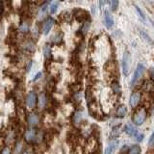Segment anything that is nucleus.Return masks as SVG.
<instances>
[{"label":"nucleus","instance_id":"obj_15","mask_svg":"<svg viewBox=\"0 0 154 154\" xmlns=\"http://www.w3.org/2000/svg\"><path fill=\"white\" fill-rule=\"evenodd\" d=\"M47 9H48V3H45L41 7L40 9V12H38V19H42L46 16V13H47Z\"/></svg>","mask_w":154,"mask_h":154},{"label":"nucleus","instance_id":"obj_5","mask_svg":"<svg viewBox=\"0 0 154 154\" xmlns=\"http://www.w3.org/2000/svg\"><path fill=\"white\" fill-rule=\"evenodd\" d=\"M140 100H141V94L139 91H134L131 94V96H130L129 105L131 106V108H136L140 102Z\"/></svg>","mask_w":154,"mask_h":154},{"label":"nucleus","instance_id":"obj_18","mask_svg":"<svg viewBox=\"0 0 154 154\" xmlns=\"http://www.w3.org/2000/svg\"><path fill=\"white\" fill-rule=\"evenodd\" d=\"M140 153H141V147L139 146H136V144L130 147L127 152V154H140Z\"/></svg>","mask_w":154,"mask_h":154},{"label":"nucleus","instance_id":"obj_7","mask_svg":"<svg viewBox=\"0 0 154 154\" xmlns=\"http://www.w3.org/2000/svg\"><path fill=\"white\" fill-rule=\"evenodd\" d=\"M97 146V143L94 138H90L88 141H87V146H86V150L89 153H93L94 151V149Z\"/></svg>","mask_w":154,"mask_h":154},{"label":"nucleus","instance_id":"obj_6","mask_svg":"<svg viewBox=\"0 0 154 154\" xmlns=\"http://www.w3.org/2000/svg\"><path fill=\"white\" fill-rule=\"evenodd\" d=\"M118 144H119V141H118V140H113V141H111L108 143V146H106L104 154H113L114 151L116 150V148H117Z\"/></svg>","mask_w":154,"mask_h":154},{"label":"nucleus","instance_id":"obj_1","mask_svg":"<svg viewBox=\"0 0 154 154\" xmlns=\"http://www.w3.org/2000/svg\"><path fill=\"white\" fill-rule=\"evenodd\" d=\"M146 117H147V112L146 108L143 107L138 108V110L134 113L133 122L136 125H142L144 122V120L146 119Z\"/></svg>","mask_w":154,"mask_h":154},{"label":"nucleus","instance_id":"obj_26","mask_svg":"<svg viewBox=\"0 0 154 154\" xmlns=\"http://www.w3.org/2000/svg\"><path fill=\"white\" fill-rule=\"evenodd\" d=\"M22 148H23V143L21 142H19L16 144V148H14V153L16 154H18V153H20L21 150H22Z\"/></svg>","mask_w":154,"mask_h":154},{"label":"nucleus","instance_id":"obj_11","mask_svg":"<svg viewBox=\"0 0 154 154\" xmlns=\"http://www.w3.org/2000/svg\"><path fill=\"white\" fill-rule=\"evenodd\" d=\"M36 136H37L36 130L33 129V128L28 129L25 132V139H26L27 142H33L34 140L36 139Z\"/></svg>","mask_w":154,"mask_h":154},{"label":"nucleus","instance_id":"obj_3","mask_svg":"<svg viewBox=\"0 0 154 154\" xmlns=\"http://www.w3.org/2000/svg\"><path fill=\"white\" fill-rule=\"evenodd\" d=\"M144 70H146V67H144L142 64H139L137 66V69H136V70H135L133 78L131 80V85L132 86H134L135 84L137 83V82H139V80L141 79V77L143 76Z\"/></svg>","mask_w":154,"mask_h":154},{"label":"nucleus","instance_id":"obj_21","mask_svg":"<svg viewBox=\"0 0 154 154\" xmlns=\"http://www.w3.org/2000/svg\"><path fill=\"white\" fill-rule=\"evenodd\" d=\"M19 31L21 33H27L29 31V24L26 21H23L19 26Z\"/></svg>","mask_w":154,"mask_h":154},{"label":"nucleus","instance_id":"obj_31","mask_svg":"<svg viewBox=\"0 0 154 154\" xmlns=\"http://www.w3.org/2000/svg\"><path fill=\"white\" fill-rule=\"evenodd\" d=\"M153 138H154V135L151 134L150 138H149V142H148V144H149V146H150V147H152V146H153V140H154Z\"/></svg>","mask_w":154,"mask_h":154},{"label":"nucleus","instance_id":"obj_9","mask_svg":"<svg viewBox=\"0 0 154 154\" xmlns=\"http://www.w3.org/2000/svg\"><path fill=\"white\" fill-rule=\"evenodd\" d=\"M54 25V20H53L52 18H48L47 20L43 24V27H42V33L45 34V35H47L49 31L51 30V28Z\"/></svg>","mask_w":154,"mask_h":154},{"label":"nucleus","instance_id":"obj_20","mask_svg":"<svg viewBox=\"0 0 154 154\" xmlns=\"http://www.w3.org/2000/svg\"><path fill=\"white\" fill-rule=\"evenodd\" d=\"M58 7H59V2H58V1H53V2H51L50 3V6H49L50 14L56 13V11L58 10Z\"/></svg>","mask_w":154,"mask_h":154},{"label":"nucleus","instance_id":"obj_23","mask_svg":"<svg viewBox=\"0 0 154 154\" xmlns=\"http://www.w3.org/2000/svg\"><path fill=\"white\" fill-rule=\"evenodd\" d=\"M135 9H136V12L138 14L139 17L142 19V21H143V22L146 21V17H144V14H143V11L141 10V8H140L139 6H137V5H135Z\"/></svg>","mask_w":154,"mask_h":154},{"label":"nucleus","instance_id":"obj_22","mask_svg":"<svg viewBox=\"0 0 154 154\" xmlns=\"http://www.w3.org/2000/svg\"><path fill=\"white\" fill-rule=\"evenodd\" d=\"M140 34H141L142 38H143L144 41L147 42L148 43H150V45H152V40H151V38L149 37L146 32H144L143 30H141V31H140Z\"/></svg>","mask_w":154,"mask_h":154},{"label":"nucleus","instance_id":"obj_16","mask_svg":"<svg viewBox=\"0 0 154 154\" xmlns=\"http://www.w3.org/2000/svg\"><path fill=\"white\" fill-rule=\"evenodd\" d=\"M127 114V109L124 105H120L117 110V117L119 118H123Z\"/></svg>","mask_w":154,"mask_h":154},{"label":"nucleus","instance_id":"obj_30","mask_svg":"<svg viewBox=\"0 0 154 154\" xmlns=\"http://www.w3.org/2000/svg\"><path fill=\"white\" fill-rule=\"evenodd\" d=\"M1 154H11V150H10L9 147H5V148H3Z\"/></svg>","mask_w":154,"mask_h":154},{"label":"nucleus","instance_id":"obj_14","mask_svg":"<svg viewBox=\"0 0 154 154\" xmlns=\"http://www.w3.org/2000/svg\"><path fill=\"white\" fill-rule=\"evenodd\" d=\"M46 101H47L46 94L45 93H42L40 95H38V107L41 109L45 108V106L46 105Z\"/></svg>","mask_w":154,"mask_h":154},{"label":"nucleus","instance_id":"obj_27","mask_svg":"<svg viewBox=\"0 0 154 154\" xmlns=\"http://www.w3.org/2000/svg\"><path fill=\"white\" fill-rule=\"evenodd\" d=\"M89 28H90V22H89V21H85L84 24H83V26H82V29H81L82 33H83V34H86L87 32H88Z\"/></svg>","mask_w":154,"mask_h":154},{"label":"nucleus","instance_id":"obj_19","mask_svg":"<svg viewBox=\"0 0 154 154\" xmlns=\"http://www.w3.org/2000/svg\"><path fill=\"white\" fill-rule=\"evenodd\" d=\"M111 87H112V90H113V91H114L115 94H120V91H120V86H119V84L116 80L113 81L112 86H111Z\"/></svg>","mask_w":154,"mask_h":154},{"label":"nucleus","instance_id":"obj_12","mask_svg":"<svg viewBox=\"0 0 154 154\" xmlns=\"http://www.w3.org/2000/svg\"><path fill=\"white\" fill-rule=\"evenodd\" d=\"M124 132L127 135H129V136H136L138 133V130L136 129V127L133 126L132 124H126L124 127Z\"/></svg>","mask_w":154,"mask_h":154},{"label":"nucleus","instance_id":"obj_10","mask_svg":"<svg viewBox=\"0 0 154 154\" xmlns=\"http://www.w3.org/2000/svg\"><path fill=\"white\" fill-rule=\"evenodd\" d=\"M38 122H40V117L35 114H30L28 116V123L31 125V126H35V125H37L38 123Z\"/></svg>","mask_w":154,"mask_h":154},{"label":"nucleus","instance_id":"obj_4","mask_svg":"<svg viewBox=\"0 0 154 154\" xmlns=\"http://www.w3.org/2000/svg\"><path fill=\"white\" fill-rule=\"evenodd\" d=\"M37 95L36 94L34 93V91H30L27 96H26V105H27V107L28 109H34L36 107V105H37Z\"/></svg>","mask_w":154,"mask_h":154},{"label":"nucleus","instance_id":"obj_13","mask_svg":"<svg viewBox=\"0 0 154 154\" xmlns=\"http://www.w3.org/2000/svg\"><path fill=\"white\" fill-rule=\"evenodd\" d=\"M75 17H76V18H78L79 20L86 21L87 19L89 18V14L86 11H84V10H77L75 13Z\"/></svg>","mask_w":154,"mask_h":154},{"label":"nucleus","instance_id":"obj_25","mask_svg":"<svg viewBox=\"0 0 154 154\" xmlns=\"http://www.w3.org/2000/svg\"><path fill=\"white\" fill-rule=\"evenodd\" d=\"M24 48L29 51H31V50H34V48H35V45H34V42H31V41H28L25 45H24Z\"/></svg>","mask_w":154,"mask_h":154},{"label":"nucleus","instance_id":"obj_28","mask_svg":"<svg viewBox=\"0 0 154 154\" xmlns=\"http://www.w3.org/2000/svg\"><path fill=\"white\" fill-rule=\"evenodd\" d=\"M109 4H110V8H111V10L112 11H116V9H117V7H118V5H119V1H109L108 2Z\"/></svg>","mask_w":154,"mask_h":154},{"label":"nucleus","instance_id":"obj_2","mask_svg":"<svg viewBox=\"0 0 154 154\" xmlns=\"http://www.w3.org/2000/svg\"><path fill=\"white\" fill-rule=\"evenodd\" d=\"M130 62H131V57H130V53L125 50L122 56V72L124 76H127L130 71Z\"/></svg>","mask_w":154,"mask_h":154},{"label":"nucleus","instance_id":"obj_24","mask_svg":"<svg viewBox=\"0 0 154 154\" xmlns=\"http://www.w3.org/2000/svg\"><path fill=\"white\" fill-rule=\"evenodd\" d=\"M43 54H45V59H48V58L50 57V54H51V48L49 45H45V48H43Z\"/></svg>","mask_w":154,"mask_h":154},{"label":"nucleus","instance_id":"obj_8","mask_svg":"<svg viewBox=\"0 0 154 154\" xmlns=\"http://www.w3.org/2000/svg\"><path fill=\"white\" fill-rule=\"evenodd\" d=\"M104 24L105 26L107 27L108 29L112 28L113 25H114V19H113V17L112 14H111L108 11L105 12V16H104Z\"/></svg>","mask_w":154,"mask_h":154},{"label":"nucleus","instance_id":"obj_29","mask_svg":"<svg viewBox=\"0 0 154 154\" xmlns=\"http://www.w3.org/2000/svg\"><path fill=\"white\" fill-rule=\"evenodd\" d=\"M136 140H137V142H139V143H141L142 141H143V135L142 134V133H140V132H138L137 133V135L136 136Z\"/></svg>","mask_w":154,"mask_h":154},{"label":"nucleus","instance_id":"obj_17","mask_svg":"<svg viewBox=\"0 0 154 154\" xmlns=\"http://www.w3.org/2000/svg\"><path fill=\"white\" fill-rule=\"evenodd\" d=\"M82 119H83V113L82 112L77 111V112L73 115V122L75 124H79L82 122Z\"/></svg>","mask_w":154,"mask_h":154},{"label":"nucleus","instance_id":"obj_32","mask_svg":"<svg viewBox=\"0 0 154 154\" xmlns=\"http://www.w3.org/2000/svg\"><path fill=\"white\" fill-rule=\"evenodd\" d=\"M22 154H34L33 150H31V149H26L25 151L22 152Z\"/></svg>","mask_w":154,"mask_h":154}]
</instances>
